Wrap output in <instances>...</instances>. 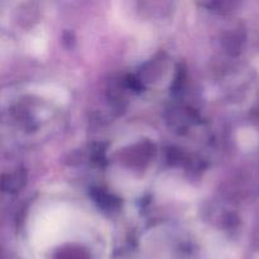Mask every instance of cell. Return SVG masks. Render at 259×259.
Segmentation results:
<instances>
[{
  "label": "cell",
  "mask_w": 259,
  "mask_h": 259,
  "mask_svg": "<svg viewBox=\"0 0 259 259\" xmlns=\"http://www.w3.org/2000/svg\"><path fill=\"white\" fill-rule=\"evenodd\" d=\"M243 144H249L253 146L255 142V134L253 132H243Z\"/></svg>",
  "instance_id": "cell-1"
}]
</instances>
